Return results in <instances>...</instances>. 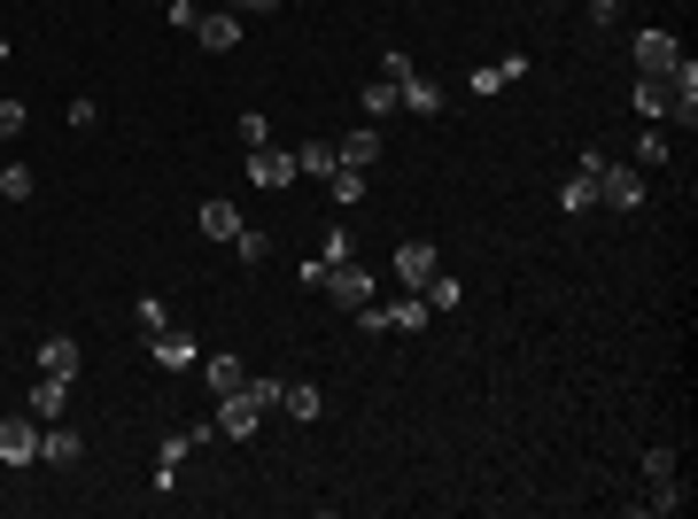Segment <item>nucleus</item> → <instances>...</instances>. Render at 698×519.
I'll use <instances>...</instances> for the list:
<instances>
[{
	"mask_svg": "<svg viewBox=\"0 0 698 519\" xmlns=\"http://www.w3.org/2000/svg\"><path fill=\"white\" fill-rule=\"evenodd\" d=\"M574 170H590L597 202H614V210H644V179H637L629 163H614L605 148H582V155H574Z\"/></svg>",
	"mask_w": 698,
	"mask_h": 519,
	"instance_id": "1",
	"label": "nucleus"
},
{
	"mask_svg": "<svg viewBox=\"0 0 698 519\" xmlns=\"http://www.w3.org/2000/svg\"><path fill=\"white\" fill-rule=\"evenodd\" d=\"M0 465H39V418L32 411L0 418Z\"/></svg>",
	"mask_w": 698,
	"mask_h": 519,
	"instance_id": "2",
	"label": "nucleus"
},
{
	"mask_svg": "<svg viewBox=\"0 0 698 519\" xmlns=\"http://www.w3.org/2000/svg\"><path fill=\"white\" fill-rule=\"evenodd\" d=\"M248 179L256 187H295V148H248Z\"/></svg>",
	"mask_w": 698,
	"mask_h": 519,
	"instance_id": "3",
	"label": "nucleus"
},
{
	"mask_svg": "<svg viewBox=\"0 0 698 519\" xmlns=\"http://www.w3.org/2000/svg\"><path fill=\"white\" fill-rule=\"evenodd\" d=\"M256 426H265V411L248 403V388H233V396H218V435H233V443H248Z\"/></svg>",
	"mask_w": 698,
	"mask_h": 519,
	"instance_id": "4",
	"label": "nucleus"
},
{
	"mask_svg": "<svg viewBox=\"0 0 698 519\" xmlns=\"http://www.w3.org/2000/svg\"><path fill=\"white\" fill-rule=\"evenodd\" d=\"M326 295H334L341 310H365V303H373V280H365L358 264H334V272H326Z\"/></svg>",
	"mask_w": 698,
	"mask_h": 519,
	"instance_id": "5",
	"label": "nucleus"
},
{
	"mask_svg": "<svg viewBox=\"0 0 698 519\" xmlns=\"http://www.w3.org/2000/svg\"><path fill=\"white\" fill-rule=\"evenodd\" d=\"M396 280H404L411 295L434 280V240H404V248H396Z\"/></svg>",
	"mask_w": 698,
	"mask_h": 519,
	"instance_id": "6",
	"label": "nucleus"
},
{
	"mask_svg": "<svg viewBox=\"0 0 698 519\" xmlns=\"http://www.w3.org/2000/svg\"><path fill=\"white\" fill-rule=\"evenodd\" d=\"M85 458V435H70V426H39V465H78Z\"/></svg>",
	"mask_w": 698,
	"mask_h": 519,
	"instance_id": "7",
	"label": "nucleus"
},
{
	"mask_svg": "<svg viewBox=\"0 0 698 519\" xmlns=\"http://www.w3.org/2000/svg\"><path fill=\"white\" fill-rule=\"evenodd\" d=\"M195 39H202L210 55H225V47H241V16H233V9H210V16H195Z\"/></svg>",
	"mask_w": 698,
	"mask_h": 519,
	"instance_id": "8",
	"label": "nucleus"
},
{
	"mask_svg": "<svg viewBox=\"0 0 698 519\" xmlns=\"http://www.w3.org/2000/svg\"><path fill=\"white\" fill-rule=\"evenodd\" d=\"M629 55H637V70H675L683 39H675V32H637V47H629Z\"/></svg>",
	"mask_w": 698,
	"mask_h": 519,
	"instance_id": "9",
	"label": "nucleus"
},
{
	"mask_svg": "<svg viewBox=\"0 0 698 519\" xmlns=\"http://www.w3.org/2000/svg\"><path fill=\"white\" fill-rule=\"evenodd\" d=\"M637 117H675V85H667V70H644V78H637Z\"/></svg>",
	"mask_w": 698,
	"mask_h": 519,
	"instance_id": "10",
	"label": "nucleus"
},
{
	"mask_svg": "<svg viewBox=\"0 0 698 519\" xmlns=\"http://www.w3.org/2000/svg\"><path fill=\"white\" fill-rule=\"evenodd\" d=\"M78 365H85V357H78V341H70V333H47V341H39V373L78 380Z\"/></svg>",
	"mask_w": 698,
	"mask_h": 519,
	"instance_id": "11",
	"label": "nucleus"
},
{
	"mask_svg": "<svg viewBox=\"0 0 698 519\" xmlns=\"http://www.w3.org/2000/svg\"><path fill=\"white\" fill-rule=\"evenodd\" d=\"M334 155H341L349 170H373V163H381V132H373V125H358L349 140H334Z\"/></svg>",
	"mask_w": 698,
	"mask_h": 519,
	"instance_id": "12",
	"label": "nucleus"
},
{
	"mask_svg": "<svg viewBox=\"0 0 698 519\" xmlns=\"http://www.w3.org/2000/svg\"><path fill=\"white\" fill-rule=\"evenodd\" d=\"M334 170H341L334 140H303V148H295V179H334Z\"/></svg>",
	"mask_w": 698,
	"mask_h": 519,
	"instance_id": "13",
	"label": "nucleus"
},
{
	"mask_svg": "<svg viewBox=\"0 0 698 519\" xmlns=\"http://www.w3.org/2000/svg\"><path fill=\"white\" fill-rule=\"evenodd\" d=\"M148 350H155V365H202V350H195V333H148Z\"/></svg>",
	"mask_w": 698,
	"mask_h": 519,
	"instance_id": "14",
	"label": "nucleus"
},
{
	"mask_svg": "<svg viewBox=\"0 0 698 519\" xmlns=\"http://www.w3.org/2000/svg\"><path fill=\"white\" fill-rule=\"evenodd\" d=\"M202 388L210 396H233V388H248V365L241 357H202Z\"/></svg>",
	"mask_w": 698,
	"mask_h": 519,
	"instance_id": "15",
	"label": "nucleus"
},
{
	"mask_svg": "<svg viewBox=\"0 0 698 519\" xmlns=\"http://www.w3.org/2000/svg\"><path fill=\"white\" fill-rule=\"evenodd\" d=\"M62 403H70V380H55V373H39V388H32V403H24V411H32V418L47 426V418H62Z\"/></svg>",
	"mask_w": 698,
	"mask_h": 519,
	"instance_id": "16",
	"label": "nucleus"
},
{
	"mask_svg": "<svg viewBox=\"0 0 698 519\" xmlns=\"http://www.w3.org/2000/svg\"><path fill=\"white\" fill-rule=\"evenodd\" d=\"M396 94H404V109H411V117H443V85H427L419 70H411V78L396 85Z\"/></svg>",
	"mask_w": 698,
	"mask_h": 519,
	"instance_id": "17",
	"label": "nucleus"
},
{
	"mask_svg": "<svg viewBox=\"0 0 698 519\" xmlns=\"http://www.w3.org/2000/svg\"><path fill=\"white\" fill-rule=\"evenodd\" d=\"M195 225H202L210 240H233V233H241V210H233V202H202V210H195Z\"/></svg>",
	"mask_w": 698,
	"mask_h": 519,
	"instance_id": "18",
	"label": "nucleus"
},
{
	"mask_svg": "<svg viewBox=\"0 0 698 519\" xmlns=\"http://www.w3.org/2000/svg\"><path fill=\"white\" fill-rule=\"evenodd\" d=\"M434 310H427V295H404V303H388V333H419Z\"/></svg>",
	"mask_w": 698,
	"mask_h": 519,
	"instance_id": "19",
	"label": "nucleus"
},
{
	"mask_svg": "<svg viewBox=\"0 0 698 519\" xmlns=\"http://www.w3.org/2000/svg\"><path fill=\"white\" fill-rule=\"evenodd\" d=\"M419 295H427V310H458V303H466V280H451V272H434V280H427Z\"/></svg>",
	"mask_w": 698,
	"mask_h": 519,
	"instance_id": "20",
	"label": "nucleus"
},
{
	"mask_svg": "<svg viewBox=\"0 0 698 519\" xmlns=\"http://www.w3.org/2000/svg\"><path fill=\"white\" fill-rule=\"evenodd\" d=\"M326 187H334V202H341V210H358L373 179H365V170H349V163H341V170H334V179H326Z\"/></svg>",
	"mask_w": 698,
	"mask_h": 519,
	"instance_id": "21",
	"label": "nucleus"
},
{
	"mask_svg": "<svg viewBox=\"0 0 698 519\" xmlns=\"http://www.w3.org/2000/svg\"><path fill=\"white\" fill-rule=\"evenodd\" d=\"M32 194H39L32 163H9V170H0V202H32Z\"/></svg>",
	"mask_w": 698,
	"mask_h": 519,
	"instance_id": "22",
	"label": "nucleus"
},
{
	"mask_svg": "<svg viewBox=\"0 0 698 519\" xmlns=\"http://www.w3.org/2000/svg\"><path fill=\"white\" fill-rule=\"evenodd\" d=\"M280 411H288V418H303V426H311V418H318V411H326V396H318V388H311V380H303V388H288V396H280Z\"/></svg>",
	"mask_w": 698,
	"mask_h": 519,
	"instance_id": "23",
	"label": "nucleus"
},
{
	"mask_svg": "<svg viewBox=\"0 0 698 519\" xmlns=\"http://www.w3.org/2000/svg\"><path fill=\"white\" fill-rule=\"evenodd\" d=\"M396 109H404V94H396L388 78H373V85H365V117L381 125V117H396Z\"/></svg>",
	"mask_w": 698,
	"mask_h": 519,
	"instance_id": "24",
	"label": "nucleus"
},
{
	"mask_svg": "<svg viewBox=\"0 0 698 519\" xmlns=\"http://www.w3.org/2000/svg\"><path fill=\"white\" fill-rule=\"evenodd\" d=\"M590 202H597V187H590V170H574V179L559 187V210H567V217H582Z\"/></svg>",
	"mask_w": 698,
	"mask_h": 519,
	"instance_id": "25",
	"label": "nucleus"
},
{
	"mask_svg": "<svg viewBox=\"0 0 698 519\" xmlns=\"http://www.w3.org/2000/svg\"><path fill=\"white\" fill-rule=\"evenodd\" d=\"M233 256H241V264H265V256H272V233L241 225V233H233Z\"/></svg>",
	"mask_w": 698,
	"mask_h": 519,
	"instance_id": "26",
	"label": "nucleus"
},
{
	"mask_svg": "<svg viewBox=\"0 0 698 519\" xmlns=\"http://www.w3.org/2000/svg\"><path fill=\"white\" fill-rule=\"evenodd\" d=\"M280 396H288V380H272V373H248V403H256V411H280Z\"/></svg>",
	"mask_w": 698,
	"mask_h": 519,
	"instance_id": "27",
	"label": "nucleus"
},
{
	"mask_svg": "<svg viewBox=\"0 0 698 519\" xmlns=\"http://www.w3.org/2000/svg\"><path fill=\"white\" fill-rule=\"evenodd\" d=\"M132 326H140V333H163V326H171L163 295H140V303H132Z\"/></svg>",
	"mask_w": 698,
	"mask_h": 519,
	"instance_id": "28",
	"label": "nucleus"
},
{
	"mask_svg": "<svg viewBox=\"0 0 698 519\" xmlns=\"http://www.w3.org/2000/svg\"><path fill=\"white\" fill-rule=\"evenodd\" d=\"M644 511H683V481H652L644 488Z\"/></svg>",
	"mask_w": 698,
	"mask_h": 519,
	"instance_id": "29",
	"label": "nucleus"
},
{
	"mask_svg": "<svg viewBox=\"0 0 698 519\" xmlns=\"http://www.w3.org/2000/svg\"><path fill=\"white\" fill-rule=\"evenodd\" d=\"M349 256H358V248H349V233H341V225H334V233H326V240H318V264H326V272H334V264H349Z\"/></svg>",
	"mask_w": 698,
	"mask_h": 519,
	"instance_id": "30",
	"label": "nucleus"
},
{
	"mask_svg": "<svg viewBox=\"0 0 698 519\" xmlns=\"http://www.w3.org/2000/svg\"><path fill=\"white\" fill-rule=\"evenodd\" d=\"M24 125H32V109H24V102H16V94H9V102H0V140H16V132H24Z\"/></svg>",
	"mask_w": 698,
	"mask_h": 519,
	"instance_id": "31",
	"label": "nucleus"
},
{
	"mask_svg": "<svg viewBox=\"0 0 698 519\" xmlns=\"http://www.w3.org/2000/svg\"><path fill=\"white\" fill-rule=\"evenodd\" d=\"M241 148H272V117L248 109V117H241Z\"/></svg>",
	"mask_w": 698,
	"mask_h": 519,
	"instance_id": "32",
	"label": "nucleus"
},
{
	"mask_svg": "<svg viewBox=\"0 0 698 519\" xmlns=\"http://www.w3.org/2000/svg\"><path fill=\"white\" fill-rule=\"evenodd\" d=\"M411 70H419V62H411V55H404V47H388V55H381V78H388V85H404V78H411Z\"/></svg>",
	"mask_w": 698,
	"mask_h": 519,
	"instance_id": "33",
	"label": "nucleus"
},
{
	"mask_svg": "<svg viewBox=\"0 0 698 519\" xmlns=\"http://www.w3.org/2000/svg\"><path fill=\"white\" fill-rule=\"evenodd\" d=\"M637 163L660 170V163H667V132H644V140H637Z\"/></svg>",
	"mask_w": 698,
	"mask_h": 519,
	"instance_id": "34",
	"label": "nucleus"
},
{
	"mask_svg": "<svg viewBox=\"0 0 698 519\" xmlns=\"http://www.w3.org/2000/svg\"><path fill=\"white\" fill-rule=\"evenodd\" d=\"M652 481H675V450H644V488Z\"/></svg>",
	"mask_w": 698,
	"mask_h": 519,
	"instance_id": "35",
	"label": "nucleus"
},
{
	"mask_svg": "<svg viewBox=\"0 0 698 519\" xmlns=\"http://www.w3.org/2000/svg\"><path fill=\"white\" fill-rule=\"evenodd\" d=\"M102 125V102H70V132H94Z\"/></svg>",
	"mask_w": 698,
	"mask_h": 519,
	"instance_id": "36",
	"label": "nucleus"
},
{
	"mask_svg": "<svg viewBox=\"0 0 698 519\" xmlns=\"http://www.w3.org/2000/svg\"><path fill=\"white\" fill-rule=\"evenodd\" d=\"M358 326H365V333L381 341V333H388V303H365V310H358Z\"/></svg>",
	"mask_w": 698,
	"mask_h": 519,
	"instance_id": "37",
	"label": "nucleus"
},
{
	"mask_svg": "<svg viewBox=\"0 0 698 519\" xmlns=\"http://www.w3.org/2000/svg\"><path fill=\"white\" fill-rule=\"evenodd\" d=\"M272 9H288V0H233V16H272Z\"/></svg>",
	"mask_w": 698,
	"mask_h": 519,
	"instance_id": "38",
	"label": "nucleus"
},
{
	"mask_svg": "<svg viewBox=\"0 0 698 519\" xmlns=\"http://www.w3.org/2000/svg\"><path fill=\"white\" fill-rule=\"evenodd\" d=\"M614 16H621V0H590V24H597V32L614 24Z\"/></svg>",
	"mask_w": 698,
	"mask_h": 519,
	"instance_id": "39",
	"label": "nucleus"
},
{
	"mask_svg": "<svg viewBox=\"0 0 698 519\" xmlns=\"http://www.w3.org/2000/svg\"><path fill=\"white\" fill-rule=\"evenodd\" d=\"M0 62H9V32H0Z\"/></svg>",
	"mask_w": 698,
	"mask_h": 519,
	"instance_id": "40",
	"label": "nucleus"
}]
</instances>
